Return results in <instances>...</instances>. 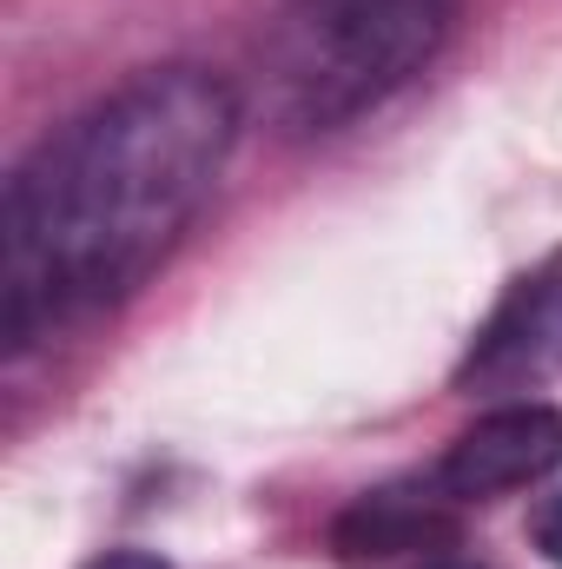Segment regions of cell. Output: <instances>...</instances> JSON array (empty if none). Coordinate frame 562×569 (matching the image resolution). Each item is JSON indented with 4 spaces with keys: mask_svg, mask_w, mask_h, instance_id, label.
I'll use <instances>...</instances> for the list:
<instances>
[{
    "mask_svg": "<svg viewBox=\"0 0 562 569\" xmlns=\"http://www.w3.org/2000/svg\"><path fill=\"white\" fill-rule=\"evenodd\" d=\"M456 0H284L259 80L284 133H331L391 100L450 40Z\"/></svg>",
    "mask_w": 562,
    "mask_h": 569,
    "instance_id": "obj_2",
    "label": "cell"
},
{
    "mask_svg": "<svg viewBox=\"0 0 562 569\" xmlns=\"http://www.w3.org/2000/svg\"><path fill=\"white\" fill-rule=\"evenodd\" d=\"M562 378V246L543 252L476 325L456 391H536Z\"/></svg>",
    "mask_w": 562,
    "mask_h": 569,
    "instance_id": "obj_3",
    "label": "cell"
},
{
    "mask_svg": "<svg viewBox=\"0 0 562 569\" xmlns=\"http://www.w3.org/2000/svg\"><path fill=\"white\" fill-rule=\"evenodd\" d=\"M423 569H470V563H423Z\"/></svg>",
    "mask_w": 562,
    "mask_h": 569,
    "instance_id": "obj_8",
    "label": "cell"
},
{
    "mask_svg": "<svg viewBox=\"0 0 562 569\" xmlns=\"http://www.w3.org/2000/svg\"><path fill=\"white\" fill-rule=\"evenodd\" d=\"M93 569H172V563H159V557H145V550H113V557H100Z\"/></svg>",
    "mask_w": 562,
    "mask_h": 569,
    "instance_id": "obj_7",
    "label": "cell"
},
{
    "mask_svg": "<svg viewBox=\"0 0 562 569\" xmlns=\"http://www.w3.org/2000/svg\"><path fill=\"white\" fill-rule=\"evenodd\" d=\"M239 93L205 67H145L33 146L0 219L7 345H33L140 291L212 199Z\"/></svg>",
    "mask_w": 562,
    "mask_h": 569,
    "instance_id": "obj_1",
    "label": "cell"
},
{
    "mask_svg": "<svg viewBox=\"0 0 562 569\" xmlns=\"http://www.w3.org/2000/svg\"><path fill=\"white\" fill-rule=\"evenodd\" d=\"M530 537H536V550H543V557H550V563L562 569V490L550 497V503H543V510H536Z\"/></svg>",
    "mask_w": 562,
    "mask_h": 569,
    "instance_id": "obj_6",
    "label": "cell"
},
{
    "mask_svg": "<svg viewBox=\"0 0 562 569\" xmlns=\"http://www.w3.org/2000/svg\"><path fill=\"white\" fill-rule=\"evenodd\" d=\"M443 503L450 497L436 483L423 497H411V490H371V497H358L338 517L331 543H338L344 563H384V557H404V550H423V543H443L450 537Z\"/></svg>",
    "mask_w": 562,
    "mask_h": 569,
    "instance_id": "obj_5",
    "label": "cell"
},
{
    "mask_svg": "<svg viewBox=\"0 0 562 569\" xmlns=\"http://www.w3.org/2000/svg\"><path fill=\"white\" fill-rule=\"evenodd\" d=\"M550 470H562V411L523 398V405H496L470 430H456L430 483L450 503H490V497L543 483Z\"/></svg>",
    "mask_w": 562,
    "mask_h": 569,
    "instance_id": "obj_4",
    "label": "cell"
}]
</instances>
